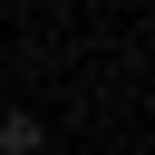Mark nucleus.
Here are the masks:
<instances>
[{
    "mask_svg": "<svg viewBox=\"0 0 155 155\" xmlns=\"http://www.w3.org/2000/svg\"><path fill=\"white\" fill-rule=\"evenodd\" d=\"M0 155H39V116H0Z\"/></svg>",
    "mask_w": 155,
    "mask_h": 155,
    "instance_id": "obj_1",
    "label": "nucleus"
}]
</instances>
